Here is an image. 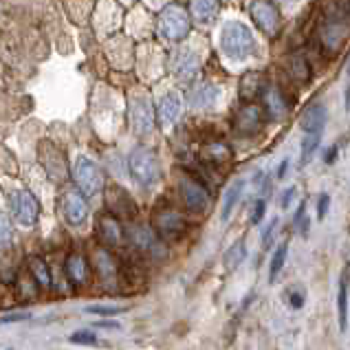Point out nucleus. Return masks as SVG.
<instances>
[{"mask_svg":"<svg viewBox=\"0 0 350 350\" xmlns=\"http://www.w3.org/2000/svg\"><path fill=\"white\" fill-rule=\"evenodd\" d=\"M221 51L229 62H247L256 53V38L238 20H227L221 29Z\"/></svg>","mask_w":350,"mask_h":350,"instance_id":"f257e3e1","label":"nucleus"},{"mask_svg":"<svg viewBox=\"0 0 350 350\" xmlns=\"http://www.w3.org/2000/svg\"><path fill=\"white\" fill-rule=\"evenodd\" d=\"M128 170L133 181L142 187H150L159 181L161 176V167H159V159L150 148L139 146L128 157Z\"/></svg>","mask_w":350,"mask_h":350,"instance_id":"f03ea898","label":"nucleus"},{"mask_svg":"<svg viewBox=\"0 0 350 350\" xmlns=\"http://www.w3.org/2000/svg\"><path fill=\"white\" fill-rule=\"evenodd\" d=\"M159 33L167 42H178L189 33V16L183 7L170 5L159 16Z\"/></svg>","mask_w":350,"mask_h":350,"instance_id":"7ed1b4c3","label":"nucleus"},{"mask_svg":"<svg viewBox=\"0 0 350 350\" xmlns=\"http://www.w3.org/2000/svg\"><path fill=\"white\" fill-rule=\"evenodd\" d=\"M73 176H75V183L79 187V192H82L84 196H95V194L102 192L104 174H102V167H99L93 159L77 157L75 165H73Z\"/></svg>","mask_w":350,"mask_h":350,"instance_id":"20e7f679","label":"nucleus"},{"mask_svg":"<svg viewBox=\"0 0 350 350\" xmlns=\"http://www.w3.org/2000/svg\"><path fill=\"white\" fill-rule=\"evenodd\" d=\"M152 227L157 236L165 240V243H172V240H181L187 232V221L181 212H176L172 207L159 209L152 216Z\"/></svg>","mask_w":350,"mask_h":350,"instance_id":"39448f33","label":"nucleus"},{"mask_svg":"<svg viewBox=\"0 0 350 350\" xmlns=\"http://www.w3.org/2000/svg\"><path fill=\"white\" fill-rule=\"evenodd\" d=\"M130 122L133 130L139 137H146L152 133L154 128V108L150 97L144 91H135L130 95Z\"/></svg>","mask_w":350,"mask_h":350,"instance_id":"423d86ee","label":"nucleus"},{"mask_svg":"<svg viewBox=\"0 0 350 350\" xmlns=\"http://www.w3.org/2000/svg\"><path fill=\"white\" fill-rule=\"evenodd\" d=\"M9 209H12V216L18 225L23 227H33L40 218V203L38 198L27 192V189H18L9 198Z\"/></svg>","mask_w":350,"mask_h":350,"instance_id":"0eeeda50","label":"nucleus"},{"mask_svg":"<svg viewBox=\"0 0 350 350\" xmlns=\"http://www.w3.org/2000/svg\"><path fill=\"white\" fill-rule=\"evenodd\" d=\"M128 240L133 243V247L139 254L150 256V258H163L165 247L163 240L157 236V232L148 229L144 225H130L128 227Z\"/></svg>","mask_w":350,"mask_h":350,"instance_id":"6e6552de","label":"nucleus"},{"mask_svg":"<svg viewBox=\"0 0 350 350\" xmlns=\"http://www.w3.org/2000/svg\"><path fill=\"white\" fill-rule=\"evenodd\" d=\"M106 205H108V212H111L115 218H135L137 216V205L135 201L130 198V194L122 187H108L106 189Z\"/></svg>","mask_w":350,"mask_h":350,"instance_id":"1a4fd4ad","label":"nucleus"},{"mask_svg":"<svg viewBox=\"0 0 350 350\" xmlns=\"http://www.w3.org/2000/svg\"><path fill=\"white\" fill-rule=\"evenodd\" d=\"M178 189H181V198L185 207L189 209L192 214H203L207 209L209 203V196L205 192V187L201 183H196L194 178H181L178 183Z\"/></svg>","mask_w":350,"mask_h":350,"instance_id":"9d476101","label":"nucleus"},{"mask_svg":"<svg viewBox=\"0 0 350 350\" xmlns=\"http://www.w3.org/2000/svg\"><path fill=\"white\" fill-rule=\"evenodd\" d=\"M157 115H159V122L161 126L170 128L174 126L178 119L183 115V99L176 91H167L161 99H159L157 104Z\"/></svg>","mask_w":350,"mask_h":350,"instance_id":"9b49d317","label":"nucleus"},{"mask_svg":"<svg viewBox=\"0 0 350 350\" xmlns=\"http://www.w3.org/2000/svg\"><path fill=\"white\" fill-rule=\"evenodd\" d=\"M97 236L108 249H117L124 243V229L113 214H102L97 218Z\"/></svg>","mask_w":350,"mask_h":350,"instance_id":"f8f14e48","label":"nucleus"},{"mask_svg":"<svg viewBox=\"0 0 350 350\" xmlns=\"http://www.w3.org/2000/svg\"><path fill=\"white\" fill-rule=\"evenodd\" d=\"M62 214L64 221L71 227H79L88 216V205L84 201V194L79 192H66L62 198Z\"/></svg>","mask_w":350,"mask_h":350,"instance_id":"ddd939ff","label":"nucleus"},{"mask_svg":"<svg viewBox=\"0 0 350 350\" xmlns=\"http://www.w3.org/2000/svg\"><path fill=\"white\" fill-rule=\"evenodd\" d=\"M265 124V111L260 106H245L240 108L238 115H236V130L240 135H256L260 133V128Z\"/></svg>","mask_w":350,"mask_h":350,"instance_id":"4468645a","label":"nucleus"},{"mask_svg":"<svg viewBox=\"0 0 350 350\" xmlns=\"http://www.w3.org/2000/svg\"><path fill=\"white\" fill-rule=\"evenodd\" d=\"M40 159H42V163H44V167H46V172H49V176L53 178V181H64L66 178V163H64V157H62V152L55 148V146H51V144H42V148H40Z\"/></svg>","mask_w":350,"mask_h":350,"instance_id":"2eb2a0df","label":"nucleus"},{"mask_svg":"<svg viewBox=\"0 0 350 350\" xmlns=\"http://www.w3.org/2000/svg\"><path fill=\"white\" fill-rule=\"evenodd\" d=\"M93 269H95V273L99 275V280H102L104 284H111V282H115V280H117L119 267L115 262L113 254L108 252V247L95 249V254H93Z\"/></svg>","mask_w":350,"mask_h":350,"instance_id":"dca6fc26","label":"nucleus"},{"mask_svg":"<svg viewBox=\"0 0 350 350\" xmlns=\"http://www.w3.org/2000/svg\"><path fill=\"white\" fill-rule=\"evenodd\" d=\"M249 12H252V18L254 23L262 29L267 33H275L278 27H280V18H278V12L269 5V3H262V0H256L249 7Z\"/></svg>","mask_w":350,"mask_h":350,"instance_id":"f3484780","label":"nucleus"},{"mask_svg":"<svg viewBox=\"0 0 350 350\" xmlns=\"http://www.w3.org/2000/svg\"><path fill=\"white\" fill-rule=\"evenodd\" d=\"M64 273H66V280L73 286H84V284H88V278H91V269H88V262L84 260V256L73 254L66 260Z\"/></svg>","mask_w":350,"mask_h":350,"instance_id":"a211bd4d","label":"nucleus"},{"mask_svg":"<svg viewBox=\"0 0 350 350\" xmlns=\"http://www.w3.org/2000/svg\"><path fill=\"white\" fill-rule=\"evenodd\" d=\"M201 66V57H198L192 49H181L176 53V57L172 59V71L176 73V77L181 79H189Z\"/></svg>","mask_w":350,"mask_h":350,"instance_id":"6ab92c4d","label":"nucleus"},{"mask_svg":"<svg viewBox=\"0 0 350 350\" xmlns=\"http://www.w3.org/2000/svg\"><path fill=\"white\" fill-rule=\"evenodd\" d=\"M189 12H192L194 23L198 25H212L218 12H221V0H192L189 3Z\"/></svg>","mask_w":350,"mask_h":350,"instance_id":"aec40b11","label":"nucleus"},{"mask_svg":"<svg viewBox=\"0 0 350 350\" xmlns=\"http://www.w3.org/2000/svg\"><path fill=\"white\" fill-rule=\"evenodd\" d=\"M302 130L304 135H322L324 133V126H326V108L324 106H311L308 111L302 115Z\"/></svg>","mask_w":350,"mask_h":350,"instance_id":"412c9836","label":"nucleus"},{"mask_svg":"<svg viewBox=\"0 0 350 350\" xmlns=\"http://www.w3.org/2000/svg\"><path fill=\"white\" fill-rule=\"evenodd\" d=\"M221 99V88L214 86V84H205L201 88H196L194 95H192V106L194 108H201V111H209L214 108L216 102Z\"/></svg>","mask_w":350,"mask_h":350,"instance_id":"4be33fe9","label":"nucleus"},{"mask_svg":"<svg viewBox=\"0 0 350 350\" xmlns=\"http://www.w3.org/2000/svg\"><path fill=\"white\" fill-rule=\"evenodd\" d=\"M201 157L207 165H227L229 159H232V150H229L227 144L216 142V144H207L203 148Z\"/></svg>","mask_w":350,"mask_h":350,"instance_id":"5701e85b","label":"nucleus"},{"mask_svg":"<svg viewBox=\"0 0 350 350\" xmlns=\"http://www.w3.org/2000/svg\"><path fill=\"white\" fill-rule=\"evenodd\" d=\"M243 189H245V181H243V178H238V181H234L232 185L227 187L225 198H223V207H221V221L223 223L229 221V216H232L234 207L238 205L240 196H243Z\"/></svg>","mask_w":350,"mask_h":350,"instance_id":"b1692460","label":"nucleus"},{"mask_svg":"<svg viewBox=\"0 0 350 350\" xmlns=\"http://www.w3.org/2000/svg\"><path fill=\"white\" fill-rule=\"evenodd\" d=\"M245 258H247V245H245V240H236V243L229 247L227 252H225V256H223L225 271L227 273H234L236 269L245 262Z\"/></svg>","mask_w":350,"mask_h":350,"instance_id":"393cba45","label":"nucleus"},{"mask_svg":"<svg viewBox=\"0 0 350 350\" xmlns=\"http://www.w3.org/2000/svg\"><path fill=\"white\" fill-rule=\"evenodd\" d=\"M337 313H339V331L346 333V328H348V278H346V273L339 278Z\"/></svg>","mask_w":350,"mask_h":350,"instance_id":"a878e982","label":"nucleus"},{"mask_svg":"<svg viewBox=\"0 0 350 350\" xmlns=\"http://www.w3.org/2000/svg\"><path fill=\"white\" fill-rule=\"evenodd\" d=\"M29 271H31L33 282H38L40 288H49V286H51V269L46 267L44 260L31 258V260H29Z\"/></svg>","mask_w":350,"mask_h":350,"instance_id":"bb28decb","label":"nucleus"},{"mask_svg":"<svg viewBox=\"0 0 350 350\" xmlns=\"http://www.w3.org/2000/svg\"><path fill=\"white\" fill-rule=\"evenodd\" d=\"M326 9L333 23H348L350 20V0H328Z\"/></svg>","mask_w":350,"mask_h":350,"instance_id":"cd10ccee","label":"nucleus"},{"mask_svg":"<svg viewBox=\"0 0 350 350\" xmlns=\"http://www.w3.org/2000/svg\"><path fill=\"white\" fill-rule=\"evenodd\" d=\"M265 104H267V111L271 113L273 117H284L286 115V104L282 95H280L275 88H269L265 93Z\"/></svg>","mask_w":350,"mask_h":350,"instance_id":"c85d7f7f","label":"nucleus"},{"mask_svg":"<svg viewBox=\"0 0 350 350\" xmlns=\"http://www.w3.org/2000/svg\"><path fill=\"white\" fill-rule=\"evenodd\" d=\"M286 254H288V243H282L278 249H275V254L271 258V267H269V282H275L280 271L284 269V262H286Z\"/></svg>","mask_w":350,"mask_h":350,"instance_id":"c756f323","label":"nucleus"},{"mask_svg":"<svg viewBox=\"0 0 350 350\" xmlns=\"http://www.w3.org/2000/svg\"><path fill=\"white\" fill-rule=\"evenodd\" d=\"M260 91H262V82H260V75H258V73H249V75H245L243 84H240V95H243V99H252V97H256Z\"/></svg>","mask_w":350,"mask_h":350,"instance_id":"7c9ffc66","label":"nucleus"},{"mask_svg":"<svg viewBox=\"0 0 350 350\" xmlns=\"http://www.w3.org/2000/svg\"><path fill=\"white\" fill-rule=\"evenodd\" d=\"M319 139H322V135H304V139H302V165H306L308 161H311V157L315 154V150L319 146Z\"/></svg>","mask_w":350,"mask_h":350,"instance_id":"2f4dec72","label":"nucleus"},{"mask_svg":"<svg viewBox=\"0 0 350 350\" xmlns=\"http://www.w3.org/2000/svg\"><path fill=\"white\" fill-rule=\"evenodd\" d=\"M86 313H91V315H117V313H124L126 308L124 306H113V304H93V306H86L84 308Z\"/></svg>","mask_w":350,"mask_h":350,"instance_id":"473e14b6","label":"nucleus"},{"mask_svg":"<svg viewBox=\"0 0 350 350\" xmlns=\"http://www.w3.org/2000/svg\"><path fill=\"white\" fill-rule=\"evenodd\" d=\"M73 344H82V346H95L97 344V335L93 331H86V328H82V331H75L71 337Z\"/></svg>","mask_w":350,"mask_h":350,"instance_id":"72a5a7b5","label":"nucleus"},{"mask_svg":"<svg viewBox=\"0 0 350 350\" xmlns=\"http://www.w3.org/2000/svg\"><path fill=\"white\" fill-rule=\"evenodd\" d=\"M291 73H293V77L299 75V79H308V75H311V68L306 66V62L302 57H295L291 62Z\"/></svg>","mask_w":350,"mask_h":350,"instance_id":"f704fd0d","label":"nucleus"},{"mask_svg":"<svg viewBox=\"0 0 350 350\" xmlns=\"http://www.w3.org/2000/svg\"><path fill=\"white\" fill-rule=\"evenodd\" d=\"M265 212H267V203H265V198H260V201L254 203V209H252V225H260L262 223V218H265Z\"/></svg>","mask_w":350,"mask_h":350,"instance_id":"c9c22d12","label":"nucleus"},{"mask_svg":"<svg viewBox=\"0 0 350 350\" xmlns=\"http://www.w3.org/2000/svg\"><path fill=\"white\" fill-rule=\"evenodd\" d=\"M275 227H278V221L273 218V221L269 223L267 229L262 232V249H269V247H271V243H273V234H275Z\"/></svg>","mask_w":350,"mask_h":350,"instance_id":"e433bc0d","label":"nucleus"},{"mask_svg":"<svg viewBox=\"0 0 350 350\" xmlns=\"http://www.w3.org/2000/svg\"><path fill=\"white\" fill-rule=\"evenodd\" d=\"M328 205H331V196L328 194H322L317 201V221H324V216L328 212Z\"/></svg>","mask_w":350,"mask_h":350,"instance_id":"4c0bfd02","label":"nucleus"},{"mask_svg":"<svg viewBox=\"0 0 350 350\" xmlns=\"http://www.w3.org/2000/svg\"><path fill=\"white\" fill-rule=\"evenodd\" d=\"M31 317L29 313H5L3 315V324H14V322H27Z\"/></svg>","mask_w":350,"mask_h":350,"instance_id":"58836bf2","label":"nucleus"},{"mask_svg":"<svg viewBox=\"0 0 350 350\" xmlns=\"http://www.w3.org/2000/svg\"><path fill=\"white\" fill-rule=\"evenodd\" d=\"M288 304H291V308H302L304 306V293L302 291H293L291 297H288Z\"/></svg>","mask_w":350,"mask_h":350,"instance_id":"ea45409f","label":"nucleus"},{"mask_svg":"<svg viewBox=\"0 0 350 350\" xmlns=\"http://www.w3.org/2000/svg\"><path fill=\"white\" fill-rule=\"evenodd\" d=\"M295 194H297V192H295V187H288L286 192H284L282 196H280V207L286 209L288 205H291V201H293V196H295Z\"/></svg>","mask_w":350,"mask_h":350,"instance_id":"a19ab883","label":"nucleus"},{"mask_svg":"<svg viewBox=\"0 0 350 350\" xmlns=\"http://www.w3.org/2000/svg\"><path fill=\"white\" fill-rule=\"evenodd\" d=\"M9 238H12V234H9V223H7V218H3V247H9Z\"/></svg>","mask_w":350,"mask_h":350,"instance_id":"79ce46f5","label":"nucleus"},{"mask_svg":"<svg viewBox=\"0 0 350 350\" xmlns=\"http://www.w3.org/2000/svg\"><path fill=\"white\" fill-rule=\"evenodd\" d=\"M337 159V146H333V148H328V152H326V163L331 165L333 161Z\"/></svg>","mask_w":350,"mask_h":350,"instance_id":"37998d69","label":"nucleus"},{"mask_svg":"<svg viewBox=\"0 0 350 350\" xmlns=\"http://www.w3.org/2000/svg\"><path fill=\"white\" fill-rule=\"evenodd\" d=\"M286 167H288V159H284L282 165L278 167V178H284V174H286Z\"/></svg>","mask_w":350,"mask_h":350,"instance_id":"c03bdc74","label":"nucleus"},{"mask_svg":"<svg viewBox=\"0 0 350 350\" xmlns=\"http://www.w3.org/2000/svg\"><path fill=\"white\" fill-rule=\"evenodd\" d=\"M146 3H148V5H152V7H157V5H161L163 0H146Z\"/></svg>","mask_w":350,"mask_h":350,"instance_id":"a18cd8bd","label":"nucleus"},{"mask_svg":"<svg viewBox=\"0 0 350 350\" xmlns=\"http://www.w3.org/2000/svg\"><path fill=\"white\" fill-rule=\"evenodd\" d=\"M348 77H350V59H348Z\"/></svg>","mask_w":350,"mask_h":350,"instance_id":"49530a36","label":"nucleus"}]
</instances>
